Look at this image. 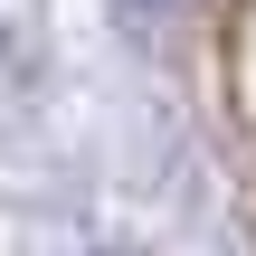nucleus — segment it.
I'll use <instances>...</instances> for the list:
<instances>
[{
    "mask_svg": "<svg viewBox=\"0 0 256 256\" xmlns=\"http://www.w3.org/2000/svg\"><path fill=\"white\" fill-rule=\"evenodd\" d=\"M124 10H133V19H152V10H162V0H124Z\"/></svg>",
    "mask_w": 256,
    "mask_h": 256,
    "instance_id": "obj_1",
    "label": "nucleus"
}]
</instances>
